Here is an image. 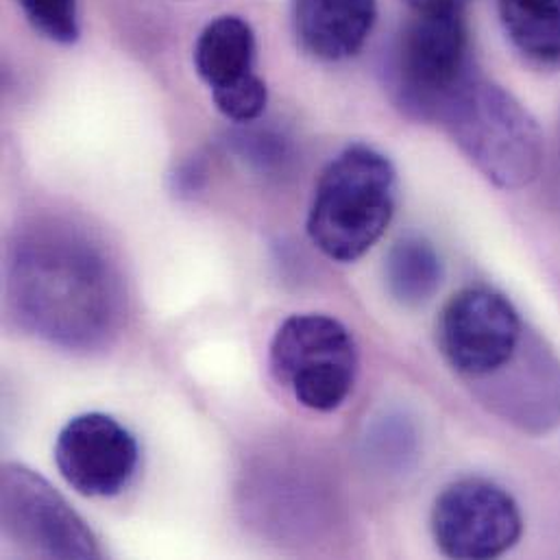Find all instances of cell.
<instances>
[{"instance_id":"obj_1","label":"cell","mask_w":560,"mask_h":560,"mask_svg":"<svg viewBox=\"0 0 560 560\" xmlns=\"http://www.w3.org/2000/svg\"><path fill=\"white\" fill-rule=\"evenodd\" d=\"M7 292L18 320L39 338L90 349L116 331L122 292L112 265L81 234L37 225L11 247Z\"/></svg>"},{"instance_id":"obj_2","label":"cell","mask_w":560,"mask_h":560,"mask_svg":"<svg viewBox=\"0 0 560 560\" xmlns=\"http://www.w3.org/2000/svg\"><path fill=\"white\" fill-rule=\"evenodd\" d=\"M397 173L386 155L353 144L320 173L307 212V236L329 260L355 262L388 230Z\"/></svg>"},{"instance_id":"obj_3","label":"cell","mask_w":560,"mask_h":560,"mask_svg":"<svg viewBox=\"0 0 560 560\" xmlns=\"http://www.w3.org/2000/svg\"><path fill=\"white\" fill-rule=\"evenodd\" d=\"M465 158L498 188L530 186L544 164V133L502 85L471 77L439 120Z\"/></svg>"},{"instance_id":"obj_4","label":"cell","mask_w":560,"mask_h":560,"mask_svg":"<svg viewBox=\"0 0 560 560\" xmlns=\"http://www.w3.org/2000/svg\"><path fill=\"white\" fill-rule=\"evenodd\" d=\"M471 77L469 33L460 11H415L386 59V90L395 107L419 122H439Z\"/></svg>"},{"instance_id":"obj_5","label":"cell","mask_w":560,"mask_h":560,"mask_svg":"<svg viewBox=\"0 0 560 560\" xmlns=\"http://www.w3.org/2000/svg\"><path fill=\"white\" fill-rule=\"evenodd\" d=\"M271 373L294 399L316 412L340 408L358 375L353 334L327 314H292L276 331L269 351Z\"/></svg>"},{"instance_id":"obj_6","label":"cell","mask_w":560,"mask_h":560,"mask_svg":"<svg viewBox=\"0 0 560 560\" xmlns=\"http://www.w3.org/2000/svg\"><path fill=\"white\" fill-rule=\"evenodd\" d=\"M441 353L471 380L498 375L524 345V323L515 305L489 288H465L441 310L436 323Z\"/></svg>"},{"instance_id":"obj_7","label":"cell","mask_w":560,"mask_h":560,"mask_svg":"<svg viewBox=\"0 0 560 560\" xmlns=\"http://www.w3.org/2000/svg\"><path fill=\"white\" fill-rule=\"evenodd\" d=\"M522 533L524 517L517 502L489 480H458L432 509L434 541L450 559H498L517 546Z\"/></svg>"},{"instance_id":"obj_8","label":"cell","mask_w":560,"mask_h":560,"mask_svg":"<svg viewBox=\"0 0 560 560\" xmlns=\"http://www.w3.org/2000/svg\"><path fill=\"white\" fill-rule=\"evenodd\" d=\"M2 528L20 550L35 557H101L85 522L44 478L20 465L2 469Z\"/></svg>"},{"instance_id":"obj_9","label":"cell","mask_w":560,"mask_h":560,"mask_svg":"<svg viewBox=\"0 0 560 560\" xmlns=\"http://www.w3.org/2000/svg\"><path fill=\"white\" fill-rule=\"evenodd\" d=\"M138 463L136 436L103 412L70 419L55 443V465L61 478L85 498L122 493L131 485Z\"/></svg>"},{"instance_id":"obj_10","label":"cell","mask_w":560,"mask_h":560,"mask_svg":"<svg viewBox=\"0 0 560 560\" xmlns=\"http://www.w3.org/2000/svg\"><path fill=\"white\" fill-rule=\"evenodd\" d=\"M256 33L241 15L212 20L195 44V68L212 92L217 109L234 122L258 120L269 103L256 74Z\"/></svg>"},{"instance_id":"obj_11","label":"cell","mask_w":560,"mask_h":560,"mask_svg":"<svg viewBox=\"0 0 560 560\" xmlns=\"http://www.w3.org/2000/svg\"><path fill=\"white\" fill-rule=\"evenodd\" d=\"M377 20V0H292V31L299 46L320 61L360 52Z\"/></svg>"},{"instance_id":"obj_12","label":"cell","mask_w":560,"mask_h":560,"mask_svg":"<svg viewBox=\"0 0 560 560\" xmlns=\"http://www.w3.org/2000/svg\"><path fill=\"white\" fill-rule=\"evenodd\" d=\"M443 273L439 252L421 236L397 241L384 265V280L390 296L406 307L428 303L441 288Z\"/></svg>"},{"instance_id":"obj_13","label":"cell","mask_w":560,"mask_h":560,"mask_svg":"<svg viewBox=\"0 0 560 560\" xmlns=\"http://www.w3.org/2000/svg\"><path fill=\"white\" fill-rule=\"evenodd\" d=\"M509 39L528 59L560 63V0H500Z\"/></svg>"},{"instance_id":"obj_14","label":"cell","mask_w":560,"mask_h":560,"mask_svg":"<svg viewBox=\"0 0 560 560\" xmlns=\"http://www.w3.org/2000/svg\"><path fill=\"white\" fill-rule=\"evenodd\" d=\"M18 4L46 39L57 44L79 39V0H18Z\"/></svg>"},{"instance_id":"obj_15","label":"cell","mask_w":560,"mask_h":560,"mask_svg":"<svg viewBox=\"0 0 560 560\" xmlns=\"http://www.w3.org/2000/svg\"><path fill=\"white\" fill-rule=\"evenodd\" d=\"M467 0H406L415 11H463Z\"/></svg>"}]
</instances>
